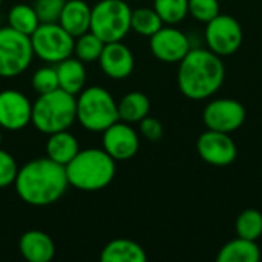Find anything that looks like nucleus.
Wrapping results in <instances>:
<instances>
[{
  "label": "nucleus",
  "mask_w": 262,
  "mask_h": 262,
  "mask_svg": "<svg viewBox=\"0 0 262 262\" xmlns=\"http://www.w3.org/2000/svg\"><path fill=\"white\" fill-rule=\"evenodd\" d=\"M69 181L64 166L46 158L26 163L18 169L14 187L21 201L29 206L45 207L57 203L68 190Z\"/></svg>",
  "instance_id": "1"
},
{
  "label": "nucleus",
  "mask_w": 262,
  "mask_h": 262,
  "mask_svg": "<svg viewBox=\"0 0 262 262\" xmlns=\"http://www.w3.org/2000/svg\"><path fill=\"white\" fill-rule=\"evenodd\" d=\"M226 68L220 55L210 49H190L180 61L177 81L181 94L190 100H206L220 91Z\"/></svg>",
  "instance_id": "2"
},
{
  "label": "nucleus",
  "mask_w": 262,
  "mask_h": 262,
  "mask_svg": "<svg viewBox=\"0 0 262 262\" xmlns=\"http://www.w3.org/2000/svg\"><path fill=\"white\" fill-rule=\"evenodd\" d=\"M69 186L81 192H98L107 187L117 172L115 160L104 149H80L64 166Z\"/></svg>",
  "instance_id": "3"
},
{
  "label": "nucleus",
  "mask_w": 262,
  "mask_h": 262,
  "mask_svg": "<svg viewBox=\"0 0 262 262\" xmlns=\"http://www.w3.org/2000/svg\"><path fill=\"white\" fill-rule=\"evenodd\" d=\"M77 121V100L75 95L55 89L38 95L32 103L31 123L34 127L46 135L68 130Z\"/></svg>",
  "instance_id": "4"
},
{
  "label": "nucleus",
  "mask_w": 262,
  "mask_h": 262,
  "mask_svg": "<svg viewBox=\"0 0 262 262\" xmlns=\"http://www.w3.org/2000/svg\"><path fill=\"white\" fill-rule=\"evenodd\" d=\"M77 100V121L91 132H103L118 121V106L109 91L101 86L84 88Z\"/></svg>",
  "instance_id": "5"
},
{
  "label": "nucleus",
  "mask_w": 262,
  "mask_h": 262,
  "mask_svg": "<svg viewBox=\"0 0 262 262\" xmlns=\"http://www.w3.org/2000/svg\"><path fill=\"white\" fill-rule=\"evenodd\" d=\"M132 9L124 0H100L91 8V29L104 43L121 41L130 31Z\"/></svg>",
  "instance_id": "6"
},
{
  "label": "nucleus",
  "mask_w": 262,
  "mask_h": 262,
  "mask_svg": "<svg viewBox=\"0 0 262 262\" xmlns=\"http://www.w3.org/2000/svg\"><path fill=\"white\" fill-rule=\"evenodd\" d=\"M34 57L31 37L11 26L0 28V77L12 78L23 74Z\"/></svg>",
  "instance_id": "7"
},
{
  "label": "nucleus",
  "mask_w": 262,
  "mask_h": 262,
  "mask_svg": "<svg viewBox=\"0 0 262 262\" xmlns=\"http://www.w3.org/2000/svg\"><path fill=\"white\" fill-rule=\"evenodd\" d=\"M29 37L34 55L46 63L57 64L74 54L75 38L58 21L40 23Z\"/></svg>",
  "instance_id": "8"
},
{
  "label": "nucleus",
  "mask_w": 262,
  "mask_h": 262,
  "mask_svg": "<svg viewBox=\"0 0 262 262\" xmlns=\"http://www.w3.org/2000/svg\"><path fill=\"white\" fill-rule=\"evenodd\" d=\"M206 41L212 52L220 57L235 54L243 45V28L239 21L229 14H218L206 23Z\"/></svg>",
  "instance_id": "9"
},
{
  "label": "nucleus",
  "mask_w": 262,
  "mask_h": 262,
  "mask_svg": "<svg viewBox=\"0 0 262 262\" xmlns=\"http://www.w3.org/2000/svg\"><path fill=\"white\" fill-rule=\"evenodd\" d=\"M246 107L233 98H216L210 101L203 112V121L207 129L232 134L246 121Z\"/></svg>",
  "instance_id": "10"
},
{
  "label": "nucleus",
  "mask_w": 262,
  "mask_h": 262,
  "mask_svg": "<svg viewBox=\"0 0 262 262\" xmlns=\"http://www.w3.org/2000/svg\"><path fill=\"white\" fill-rule=\"evenodd\" d=\"M196 152L203 161L216 167H226L232 164L238 157V147L230 134L210 129L198 137Z\"/></svg>",
  "instance_id": "11"
},
{
  "label": "nucleus",
  "mask_w": 262,
  "mask_h": 262,
  "mask_svg": "<svg viewBox=\"0 0 262 262\" xmlns=\"http://www.w3.org/2000/svg\"><path fill=\"white\" fill-rule=\"evenodd\" d=\"M149 46L154 57L164 63H180L192 49L189 37L183 31L173 28V25L163 26L157 31L150 37Z\"/></svg>",
  "instance_id": "12"
},
{
  "label": "nucleus",
  "mask_w": 262,
  "mask_h": 262,
  "mask_svg": "<svg viewBox=\"0 0 262 262\" xmlns=\"http://www.w3.org/2000/svg\"><path fill=\"white\" fill-rule=\"evenodd\" d=\"M32 103L29 98L15 89L0 92V127L5 130H21L31 123Z\"/></svg>",
  "instance_id": "13"
},
{
  "label": "nucleus",
  "mask_w": 262,
  "mask_h": 262,
  "mask_svg": "<svg viewBox=\"0 0 262 262\" xmlns=\"http://www.w3.org/2000/svg\"><path fill=\"white\" fill-rule=\"evenodd\" d=\"M103 149L115 161H126L137 155L140 137L129 123L118 120L103 130Z\"/></svg>",
  "instance_id": "14"
},
{
  "label": "nucleus",
  "mask_w": 262,
  "mask_h": 262,
  "mask_svg": "<svg viewBox=\"0 0 262 262\" xmlns=\"http://www.w3.org/2000/svg\"><path fill=\"white\" fill-rule=\"evenodd\" d=\"M103 72L114 80L127 78L135 66L132 51L121 41L104 43L101 55L98 58Z\"/></svg>",
  "instance_id": "15"
},
{
  "label": "nucleus",
  "mask_w": 262,
  "mask_h": 262,
  "mask_svg": "<svg viewBox=\"0 0 262 262\" xmlns=\"http://www.w3.org/2000/svg\"><path fill=\"white\" fill-rule=\"evenodd\" d=\"M20 255L29 262H49L55 255L52 238L41 230H29L20 236Z\"/></svg>",
  "instance_id": "16"
},
{
  "label": "nucleus",
  "mask_w": 262,
  "mask_h": 262,
  "mask_svg": "<svg viewBox=\"0 0 262 262\" xmlns=\"http://www.w3.org/2000/svg\"><path fill=\"white\" fill-rule=\"evenodd\" d=\"M58 23L74 38L91 29V6L84 0H66Z\"/></svg>",
  "instance_id": "17"
},
{
  "label": "nucleus",
  "mask_w": 262,
  "mask_h": 262,
  "mask_svg": "<svg viewBox=\"0 0 262 262\" xmlns=\"http://www.w3.org/2000/svg\"><path fill=\"white\" fill-rule=\"evenodd\" d=\"M57 77H58V88L72 94L78 95L86 84V68L81 60L77 57H68L57 63Z\"/></svg>",
  "instance_id": "18"
},
{
  "label": "nucleus",
  "mask_w": 262,
  "mask_h": 262,
  "mask_svg": "<svg viewBox=\"0 0 262 262\" xmlns=\"http://www.w3.org/2000/svg\"><path fill=\"white\" fill-rule=\"evenodd\" d=\"M100 259L103 262H146L147 255L138 243L120 238L104 246Z\"/></svg>",
  "instance_id": "19"
},
{
  "label": "nucleus",
  "mask_w": 262,
  "mask_h": 262,
  "mask_svg": "<svg viewBox=\"0 0 262 262\" xmlns=\"http://www.w3.org/2000/svg\"><path fill=\"white\" fill-rule=\"evenodd\" d=\"M80 150L77 138L68 130L54 132L46 141V157L61 166H66Z\"/></svg>",
  "instance_id": "20"
},
{
  "label": "nucleus",
  "mask_w": 262,
  "mask_h": 262,
  "mask_svg": "<svg viewBox=\"0 0 262 262\" xmlns=\"http://www.w3.org/2000/svg\"><path fill=\"white\" fill-rule=\"evenodd\" d=\"M261 259V250L256 241L238 236L221 247L216 255L218 262H258Z\"/></svg>",
  "instance_id": "21"
},
{
  "label": "nucleus",
  "mask_w": 262,
  "mask_h": 262,
  "mask_svg": "<svg viewBox=\"0 0 262 262\" xmlns=\"http://www.w3.org/2000/svg\"><path fill=\"white\" fill-rule=\"evenodd\" d=\"M118 118L124 123H140L149 115L150 101L146 94L134 91L126 94L118 103Z\"/></svg>",
  "instance_id": "22"
},
{
  "label": "nucleus",
  "mask_w": 262,
  "mask_h": 262,
  "mask_svg": "<svg viewBox=\"0 0 262 262\" xmlns=\"http://www.w3.org/2000/svg\"><path fill=\"white\" fill-rule=\"evenodd\" d=\"M8 23L12 29L21 32V34L31 35L40 25V20H38V15H37L34 6L25 5V3H17L8 12Z\"/></svg>",
  "instance_id": "23"
},
{
  "label": "nucleus",
  "mask_w": 262,
  "mask_h": 262,
  "mask_svg": "<svg viewBox=\"0 0 262 262\" xmlns=\"http://www.w3.org/2000/svg\"><path fill=\"white\" fill-rule=\"evenodd\" d=\"M163 20L154 8H138L132 11L130 29L140 35L152 37L157 31L163 28Z\"/></svg>",
  "instance_id": "24"
},
{
  "label": "nucleus",
  "mask_w": 262,
  "mask_h": 262,
  "mask_svg": "<svg viewBox=\"0 0 262 262\" xmlns=\"http://www.w3.org/2000/svg\"><path fill=\"white\" fill-rule=\"evenodd\" d=\"M103 48H104V41L100 37H97L92 31H88L75 37L74 54L83 63H91L100 58Z\"/></svg>",
  "instance_id": "25"
},
{
  "label": "nucleus",
  "mask_w": 262,
  "mask_h": 262,
  "mask_svg": "<svg viewBox=\"0 0 262 262\" xmlns=\"http://www.w3.org/2000/svg\"><path fill=\"white\" fill-rule=\"evenodd\" d=\"M236 235L246 239L258 241L262 235V213L256 209L243 210L235 223Z\"/></svg>",
  "instance_id": "26"
},
{
  "label": "nucleus",
  "mask_w": 262,
  "mask_h": 262,
  "mask_svg": "<svg viewBox=\"0 0 262 262\" xmlns=\"http://www.w3.org/2000/svg\"><path fill=\"white\" fill-rule=\"evenodd\" d=\"M154 9L166 25H177L189 14V0H154Z\"/></svg>",
  "instance_id": "27"
},
{
  "label": "nucleus",
  "mask_w": 262,
  "mask_h": 262,
  "mask_svg": "<svg viewBox=\"0 0 262 262\" xmlns=\"http://www.w3.org/2000/svg\"><path fill=\"white\" fill-rule=\"evenodd\" d=\"M32 89L41 95V94H48L51 91L58 89V77H57V69L52 66H45L40 68L34 72L32 80H31Z\"/></svg>",
  "instance_id": "28"
},
{
  "label": "nucleus",
  "mask_w": 262,
  "mask_h": 262,
  "mask_svg": "<svg viewBox=\"0 0 262 262\" xmlns=\"http://www.w3.org/2000/svg\"><path fill=\"white\" fill-rule=\"evenodd\" d=\"M189 14L203 23H209L220 14V0H189Z\"/></svg>",
  "instance_id": "29"
},
{
  "label": "nucleus",
  "mask_w": 262,
  "mask_h": 262,
  "mask_svg": "<svg viewBox=\"0 0 262 262\" xmlns=\"http://www.w3.org/2000/svg\"><path fill=\"white\" fill-rule=\"evenodd\" d=\"M64 3L66 0H35L32 6L38 15L40 23H52L58 21Z\"/></svg>",
  "instance_id": "30"
},
{
  "label": "nucleus",
  "mask_w": 262,
  "mask_h": 262,
  "mask_svg": "<svg viewBox=\"0 0 262 262\" xmlns=\"http://www.w3.org/2000/svg\"><path fill=\"white\" fill-rule=\"evenodd\" d=\"M17 172L18 167L14 157L9 152L0 149V189L14 184Z\"/></svg>",
  "instance_id": "31"
},
{
  "label": "nucleus",
  "mask_w": 262,
  "mask_h": 262,
  "mask_svg": "<svg viewBox=\"0 0 262 262\" xmlns=\"http://www.w3.org/2000/svg\"><path fill=\"white\" fill-rule=\"evenodd\" d=\"M140 132L141 135L149 140V141H160L164 135V129H163V124L154 118V117H144L141 121H140Z\"/></svg>",
  "instance_id": "32"
},
{
  "label": "nucleus",
  "mask_w": 262,
  "mask_h": 262,
  "mask_svg": "<svg viewBox=\"0 0 262 262\" xmlns=\"http://www.w3.org/2000/svg\"><path fill=\"white\" fill-rule=\"evenodd\" d=\"M0 144H2V130H0Z\"/></svg>",
  "instance_id": "33"
},
{
  "label": "nucleus",
  "mask_w": 262,
  "mask_h": 262,
  "mask_svg": "<svg viewBox=\"0 0 262 262\" xmlns=\"http://www.w3.org/2000/svg\"><path fill=\"white\" fill-rule=\"evenodd\" d=\"M2 2H3V0H0V6H2Z\"/></svg>",
  "instance_id": "34"
}]
</instances>
